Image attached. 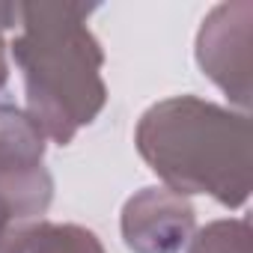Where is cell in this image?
<instances>
[{"mask_svg":"<svg viewBox=\"0 0 253 253\" xmlns=\"http://www.w3.org/2000/svg\"><path fill=\"white\" fill-rule=\"evenodd\" d=\"M134 146L164 188L209 194L226 209L250 197V119L200 95L152 104L134 131Z\"/></svg>","mask_w":253,"mask_h":253,"instance_id":"7a4b0ae2","label":"cell"},{"mask_svg":"<svg viewBox=\"0 0 253 253\" xmlns=\"http://www.w3.org/2000/svg\"><path fill=\"white\" fill-rule=\"evenodd\" d=\"M18 223H15V217H12V211H9V206H6V200L0 197V241H3L12 229H15Z\"/></svg>","mask_w":253,"mask_h":253,"instance_id":"9c48e42d","label":"cell"},{"mask_svg":"<svg viewBox=\"0 0 253 253\" xmlns=\"http://www.w3.org/2000/svg\"><path fill=\"white\" fill-rule=\"evenodd\" d=\"M250 24L253 3H220L214 6L197 33V63L238 107L250 104Z\"/></svg>","mask_w":253,"mask_h":253,"instance_id":"277c9868","label":"cell"},{"mask_svg":"<svg viewBox=\"0 0 253 253\" xmlns=\"http://www.w3.org/2000/svg\"><path fill=\"white\" fill-rule=\"evenodd\" d=\"M95 3H18V36L9 42L27 92V116L66 146L107 104L104 51L86 18Z\"/></svg>","mask_w":253,"mask_h":253,"instance_id":"6da1fadb","label":"cell"},{"mask_svg":"<svg viewBox=\"0 0 253 253\" xmlns=\"http://www.w3.org/2000/svg\"><path fill=\"white\" fill-rule=\"evenodd\" d=\"M18 24V3H0V89L9 81V42H6V30H12Z\"/></svg>","mask_w":253,"mask_h":253,"instance_id":"ba28073f","label":"cell"},{"mask_svg":"<svg viewBox=\"0 0 253 253\" xmlns=\"http://www.w3.org/2000/svg\"><path fill=\"white\" fill-rule=\"evenodd\" d=\"M188 253H253L250 250V220H211L191 235Z\"/></svg>","mask_w":253,"mask_h":253,"instance_id":"52a82bcc","label":"cell"},{"mask_svg":"<svg viewBox=\"0 0 253 253\" xmlns=\"http://www.w3.org/2000/svg\"><path fill=\"white\" fill-rule=\"evenodd\" d=\"M0 253H104V244L86 226L33 220L15 226L0 241Z\"/></svg>","mask_w":253,"mask_h":253,"instance_id":"8992f818","label":"cell"},{"mask_svg":"<svg viewBox=\"0 0 253 253\" xmlns=\"http://www.w3.org/2000/svg\"><path fill=\"white\" fill-rule=\"evenodd\" d=\"M122 241L134 253H179L197 226V211L188 197L170 188H143L122 206Z\"/></svg>","mask_w":253,"mask_h":253,"instance_id":"5b68a950","label":"cell"},{"mask_svg":"<svg viewBox=\"0 0 253 253\" xmlns=\"http://www.w3.org/2000/svg\"><path fill=\"white\" fill-rule=\"evenodd\" d=\"M45 134L24 107L0 104V197L15 223L42 220L54 200V179L45 167Z\"/></svg>","mask_w":253,"mask_h":253,"instance_id":"3957f363","label":"cell"}]
</instances>
